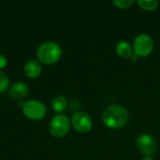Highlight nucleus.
Listing matches in <instances>:
<instances>
[{"label":"nucleus","instance_id":"f257e3e1","mask_svg":"<svg viewBox=\"0 0 160 160\" xmlns=\"http://www.w3.org/2000/svg\"><path fill=\"white\" fill-rule=\"evenodd\" d=\"M128 120V111L121 105H111L103 112L102 121L104 125L111 129H119L123 128Z\"/></svg>","mask_w":160,"mask_h":160},{"label":"nucleus","instance_id":"f03ea898","mask_svg":"<svg viewBox=\"0 0 160 160\" xmlns=\"http://www.w3.org/2000/svg\"><path fill=\"white\" fill-rule=\"evenodd\" d=\"M36 54L39 62L46 65H52L61 58L62 49L56 42L47 41L38 46Z\"/></svg>","mask_w":160,"mask_h":160},{"label":"nucleus","instance_id":"7ed1b4c3","mask_svg":"<svg viewBox=\"0 0 160 160\" xmlns=\"http://www.w3.org/2000/svg\"><path fill=\"white\" fill-rule=\"evenodd\" d=\"M21 107L23 114L30 120L38 121L43 119L47 113V108L39 100L31 99L21 103Z\"/></svg>","mask_w":160,"mask_h":160},{"label":"nucleus","instance_id":"20e7f679","mask_svg":"<svg viewBox=\"0 0 160 160\" xmlns=\"http://www.w3.org/2000/svg\"><path fill=\"white\" fill-rule=\"evenodd\" d=\"M71 121L65 114H56L52 117L49 125V131L51 135L55 138L65 137L70 129Z\"/></svg>","mask_w":160,"mask_h":160},{"label":"nucleus","instance_id":"39448f33","mask_svg":"<svg viewBox=\"0 0 160 160\" xmlns=\"http://www.w3.org/2000/svg\"><path fill=\"white\" fill-rule=\"evenodd\" d=\"M154 50V40L148 34L138 35L133 42V51L139 57H146Z\"/></svg>","mask_w":160,"mask_h":160},{"label":"nucleus","instance_id":"423d86ee","mask_svg":"<svg viewBox=\"0 0 160 160\" xmlns=\"http://www.w3.org/2000/svg\"><path fill=\"white\" fill-rule=\"evenodd\" d=\"M71 125L76 131L80 133H87L93 127V121L87 113L79 112L72 115Z\"/></svg>","mask_w":160,"mask_h":160},{"label":"nucleus","instance_id":"0eeeda50","mask_svg":"<svg viewBox=\"0 0 160 160\" xmlns=\"http://www.w3.org/2000/svg\"><path fill=\"white\" fill-rule=\"evenodd\" d=\"M136 146L138 150L146 157L154 155L157 151V142L149 134H141L136 140Z\"/></svg>","mask_w":160,"mask_h":160},{"label":"nucleus","instance_id":"6e6552de","mask_svg":"<svg viewBox=\"0 0 160 160\" xmlns=\"http://www.w3.org/2000/svg\"><path fill=\"white\" fill-rule=\"evenodd\" d=\"M41 70H42V68H41L39 61L34 60V59L26 62V64L24 65V68H23L24 74L28 78H31V79L38 78L40 75Z\"/></svg>","mask_w":160,"mask_h":160},{"label":"nucleus","instance_id":"1a4fd4ad","mask_svg":"<svg viewBox=\"0 0 160 160\" xmlns=\"http://www.w3.org/2000/svg\"><path fill=\"white\" fill-rule=\"evenodd\" d=\"M28 93H29L28 86L22 82H15L9 89L10 97L15 99H22V98H25L28 95Z\"/></svg>","mask_w":160,"mask_h":160},{"label":"nucleus","instance_id":"9d476101","mask_svg":"<svg viewBox=\"0 0 160 160\" xmlns=\"http://www.w3.org/2000/svg\"><path fill=\"white\" fill-rule=\"evenodd\" d=\"M115 52L119 57L124 58V59H129L131 55L134 53L132 47L127 41L118 42L117 45L115 46Z\"/></svg>","mask_w":160,"mask_h":160},{"label":"nucleus","instance_id":"9b49d317","mask_svg":"<svg viewBox=\"0 0 160 160\" xmlns=\"http://www.w3.org/2000/svg\"><path fill=\"white\" fill-rule=\"evenodd\" d=\"M67 107L68 101L66 98L63 96H57L53 98V99L52 100V108L55 112H57V114H61V112H65Z\"/></svg>","mask_w":160,"mask_h":160},{"label":"nucleus","instance_id":"f8f14e48","mask_svg":"<svg viewBox=\"0 0 160 160\" xmlns=\"http://www.w3.org/2000/svg\"><path fill=\"white\" fill-rule=\"evenodd\" d=\"M137 4L142 9L147 11H153L158 8L159 2L158 0H138Z\"/></svg>","mask_w":160,"mask_h":160},{"label":"nucleus","instance_id":"ddd939ff","mask_svg":"<svg viewBox=\"0 0 160 160\" xmlns=\"http://www.w3.org/2000/svg\"><path fill=\"white\" fill-rule=\"evenodd\" d=\"M8 85H9V80L8 75L4 71L0 70V94L4 93L8 89Z\"/></svg>","mask_w":160,"mask_h":160},{"label":"nucleus","instance_id":"4468645a","mask_svg":"<svg viewBox=\"0 0 160 160\" xmlns=\"http://www.w3.org/2000/svg\"><path fill=\"white\" fill-rule=\"evenodd\" d=\"M112 4L118 8H128L134 4V0H117L112 1Z\"/></svg>","mask_w":160,"mask_h":160},{"label":"nucleus","instance_id":"2eb2a0df","mask_svg":"<svg viewBox=\"0 0 160 160\" xmlns=\"http://www.w3.org/2000/svg\"><path fill=\"white\" fill-rule=\"evenodd\" d=\"M8 65V59L5 55L0 54V70Z\"/></svg>","mask_w":160,"mask_h":160},{"label":"nucleus","instance_id":"dca6fc26","mask_svg":"<svg viewBox=\"0 0 160 160\" xmlns=\"http://www.w3.org/2000/svg\"><path fill=\"white\" fill-rule=\"evenodd\" d=\"M129 59H130V60H132V61H134V62H135V61H137V60H138V59H139V56H138V55H136V54H135V53H133V54H132V55H131V57H130V58H129Z\"/></svg>","mask_w":160,"mask_h":160},{"label":"nucleus","instance_id":"f3484780","mask_svg":"<svg viewBox=\"0 0 160 160\" xmlns=\"http://www.w3.org/2000/svg\"><path fill=\"white\" fill-rule=\"evenodd\" d=\"M142 160H155L153 158H151V157H145Z\"/></svg>","mask_w":160,"mask_h":160}]
</instances>
